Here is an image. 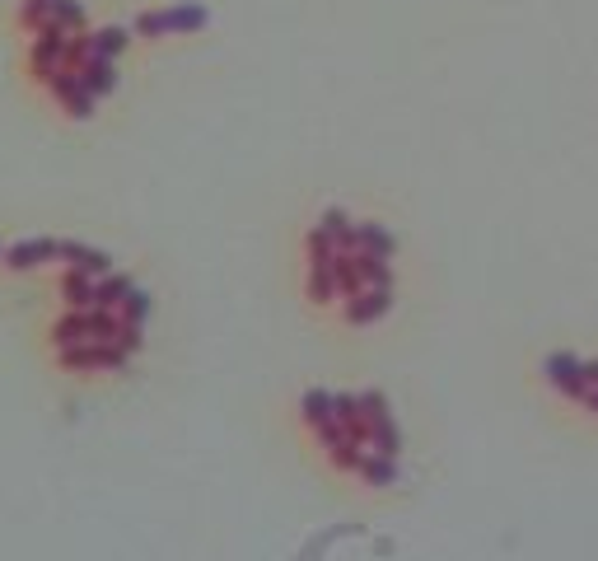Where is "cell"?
<instances>
[{"label": "cell", "instance_id": "5b68a950", "mask_svg": "<svg viewBox=\"0 0 598 561\" xmlns=\"http://www.w3.org/2000/svg\"><path fill=\"white\" fill-rule=\"evenodd\" d=\"M360 477L370 482V487H393L398 482V459H388V454H365V463H360Z\"/></svg>", "mask_w": 598, "mask_h": 561}, {"label": "cell", "instance_id": "ba28073f", "mask_svg": "<svg viewBox=\"0 0 598 561\" xmlns=\"http://www.w3.org/2000/svg\"><path fill=\"white\" fill-rule=\"evenodd\" d=\"M584 407H589V412H598V384L589 393H584Z\"/></svg>", "mask_w": 598, "mask_h": 561}, {"label": "cell", "instance_id": "8992f818", "mask_svg": "<svg viewBox=\"0 0 598 561\" xmlns=\"http://www.w3.org/2000/svg\"><path fill=\"white\" fill-rule=\"evenodd\" d=\"M356 239L365 253H379V258H393V248H398V239L384 225H356Z\"/></svg>", "mask_w": 598, "mask_h": 561}, {"label": "cell", "instance_id": "7a4b0ae2", "mask_svg": "<svg viewBox=\"0 0 598 561\" xmlns=\"http://www.w3.org/2000/svg\"><path fill=\"white\" fill-rule=\"evenodd\" d=\"M547 379H552V389H561L566 398H575V403H584V393H589L584 360L570 356V351H556V356H547Z\"/></svg>", "mask_w": 598, "mask_h": 561}, {"label": "cell", "instance_id": "277c9868", "mask_svg": "<svg viewBox=\"0 0 598 561\" xmlns=\"http://www.w3.org/2000/svg\"><path fill=\"white\" fill-rule=\"evenodd\" d=\"M52 258H61V244L57 239H24V244H15L10 248V267H38V262H52Z\"/></svg>", "mask_w": 598, "mask_h": 561}, {"label": "cell", "instance_id": "6da1fadb", "mask_svg": "<svg viewBox=\"0 0 598 561\" xmlns=\"http://www.w3.org/2000/svg\"><path fill=\"white\" fill-rule=\"evenodd\" d=\"M206 10L201 5H173V10H150V15L136 19V33L145 38H164V33H197L206 29Z\"/></svg>", "mask_w": 598, "mask_h": 561}, {"label": "cell", "instance_id": "3957f363", "mask_svg": "<svg viewBox=\"0 0 598 561\" xmlns=\"http://www.w3.org/2000/svg\"><path fill=\"white\" fill-rule=\"evenodd\" d=\"M393 309V290H365L360 300L346 304V323H356V328H365V323H379V318Z\"/></svg>", "mask_w": 598, "mask_h": 561}, {"label": "cell", "instance_id": "52a82bcc", "mask_svg": "<svg viewBox=\"0 0 598 561\" xmlns=\"http://www.w3.org/2000/svg\"><path fill=\"white\" fill-rule=\"evenodd\" d=\"M584 379H589V389L598 384V360H584Z\"/></svg>", "mask_w": 598, "mask_h": 561}]
</instances>
